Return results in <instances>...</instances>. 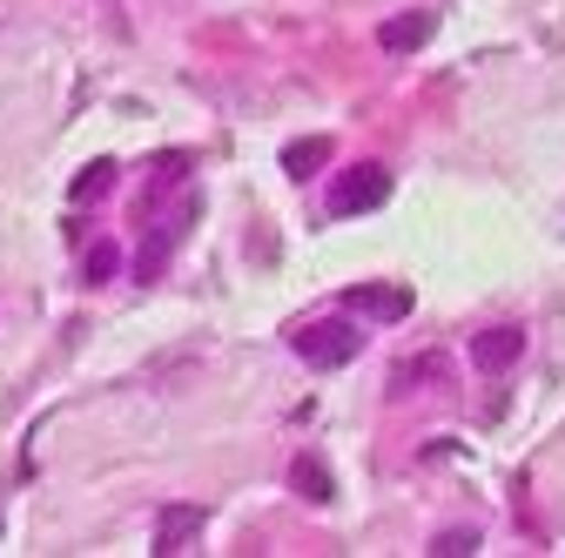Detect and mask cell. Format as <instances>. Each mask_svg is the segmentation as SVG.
<instances>
[{
  "mask_svg": "<svg viewBox=\"0 0 565 558\" xmlns=\"http://www.w3.org/2000/svg\"><path fill=\"white\" fill-rule=\"evenodd\" d=\"M330 155H337V142H330V135H310V142H290V149H282V169H290V175L303 182V175H317Z\"/></svg>",
  "mask_w": 565,
  "mask_h": 558,
  "instance_id": "obj_8",
  "label": "cell"
},
{
  "mask_svg": "<svg viewBox=\"0 0 565 558\" xmlns=\"http://www.w3.org/2000/svg\"><path fill=\"white\" fill-rule=\"evenodd\" d=\"M290 484H297V492H303L310 505H330V498H337V484H330V471H323L317 458H297V471H290Z\"/></svg>",
  "mask_w": 565,
  "mask_h": 558,
  "instance_id": "obj_9",
  "label": "cell"
},
{
  "mask_svg": "<svg viewBox=\"0 0 565 558\" xmlns=\"http://www.w3.org/2000/svg\"><path fill=\"white\" fill-rule=\"evenodd\" d=\"M519 357H525V330L519 323H491V330L471 336V371H484V377H505Z\"/></svg>",
  "mask_w": 565,
  "mask_h": 558,
  "instance_id": "obj_3",
  "label": "cell"
},
{
  "mask_svg": "<svg viewBox=\"0 0 565 558\" xmlns=\"http://www.w3.org/2000/svg\"><path fill=\"white\" fill-rule=\"evenodd\" d=\"M290 351L310 371H343L350 357L364 351V330L358 323H303V330H290Z\"/></svg>",
  "mask_w": 565,
  "mask_h": 558,
  "instance_id": "obj_1",
  "label": "cell"
},
{
  "mask_svg": "<svg viewBox=\"0 0 565 558\" xmlns=\"http://www.w3.org/2000/svg\"><path fill=\"white\" fill-rule=\"evenodd\" d=\"M115 269H121V249H115L108 236L82 249V283H115Z\"/></svg>",
  "mask_w": 565,
  "mask_h": 558,
  "instance_id": "obj_10",
  "label": "cell"
},
{
  "mask_svg": "<svg viewBox=\"0 0 565 558\" xmlns=\"http://www.w3.org/2000/svg\"><path fill=\"white\" fill-rule=\"evenodd\" d=\"M115 189V162H88L82 175H75V189H67V195H75V202H102Z\"/></svg>",
  "mask_w": 565,
  "mask_h": 558,
  "instance_id": "obj_11",
  "label": "cell"
},
{
  "mask_svg": "<svg viewBox=\"0 0 565 558\" xmlns=\"http://www.w3.org/2000/svg\"><path fill=\"white\" fill-rule=\"evenodd\" d=\"M424 551H431V558H471V551H478V532H471V525H465V532H438Z\"/></svg>",
  "mask_w": 565,
  "mask_h": 558,
  "instance_id": "obj_12",
  "label": "cell"
},
{
  "mask_svg": "<svg viewBox=\"0 0 565 558\" xmlns=\"http://www.w3.org/2000/svg\"><path fill=\"white\" fill-rule=\"evenodd\" d=\"M195 538H202V505H162V518H156V551L175 558V551H189Z\"/></svg>",
  "mask_w": 565,
  "mask_h": 558,
  "instance_id": "obj_6",
  "label": "cell"
},
{
  "mask_svg": "<svg viewBox=\"0 0 565 558\" xmlns=\"http://www.w3.org/2000/svg\"><path fill=\"white\" fill-rule=\"evenodd\" d=\"M189 223H195V208H175V216H162V223L149 229V243H141V256H135V276H141V283H156V276H162V262L175 256V243L189 236Z\"/></svg>",
  "mask_w": 565,
  "mask_h": 558,
  "instance_id": "obj_4",
  "label": "cell"
},
{
  "mask_svg": "<svg viewBox=\"0 0 565 558\" xmlns=\"http://www.w3.org/2000/svg\"><path fill=\"white\" fill-rule=\"evenodd\" d=\"M431 34H438L431 14H391V21L377 28V47H384V54H411V47H424Z\"/></svg>",
  "mask_w": 565,
  "mask_h": 558,
  "instance_id": "obj_7",
  "label": "cell"
},
{
  "mask_svg": "<svg viewBox=\"0 0 565 558\" xmlns=\"http://www.w3.org/2000/svg\"><path fill=\"white\" fill-rule=\"evenodd\" d=\"M182 175H189V155H175V149H169V155H156V195H162V189H175Z\"/></svg>",
  "mask_w": 565,
  "mask_h": 558,
  "instance_id": "obj_13",
  "label": "cell"
},
{
  "mask_svg": "<svg viewBox=\"0 0 565 558\" xmlns=\"http://www.w3.org/2000/svg\"><path fill=\"white\" fill-rule=\"evenodd\" d=\"M343 303L358 310V316H371V323H404L411 316V290L404 283H358Z\"/></svg>",
  "mask_w": 565,
  "mask_h": 558,
  "instance_id": "obj_5",
  "label": "cell"
},
{
  "mask_svg": "<svg viewBox=\"0 0 565 558\" xmlns=\"http://www.w3.org/2000/svg\"><path fill=\"white\" fill-rule=\"evenodd\" d=\"M384 202H391V169L358 162V169L330 189V216H371V208H384Z\"/></svg>",
  "mask_w": 565,
  "mask_h": 558,
  "instance_id": "obj_2",
  "label": "cell"
}]
</instances>
